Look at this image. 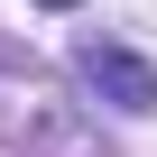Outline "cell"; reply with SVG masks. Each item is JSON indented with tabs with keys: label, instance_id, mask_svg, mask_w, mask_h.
<instances>
[{
	"label": "cell",
	"instance_id": "cell-1",
	"mask_svg": "<svg viewBox=\"0 0 157 157\" xmlns=\"http://www.w3.org/2000/svg\"><path fill=\"white\" fill-rule=\"evenodd\" d=\"M0 139L28 157H102V129L83 120V102L46 65H19V56H0Z\"/></svg>",
	"mask_w": 157,
	"mask_h": 157
},
{
	"label": "cell",
	"instance_id": "cell-2",
	"mask_svg": "<svg viewBox=\"0 0 157 157\" xmlns=\"http://www.w3.org/2000/svg\"><path fill=\"white\" fill-rule=\"evenodd\" d=\"M74 74H83L111 111H157V65L129 56V46H111V37H93L83 56H74Z\"/></svg>",
	"mask_w": 157,
	"mask_h": 157
},
{
	"label": "cell",
	"instance_id": "cell-3",
	"mask_svg": "<svg viewBox=\"0 0 157 157\" xmlns=\"http://www.w3.org/2000/svg\"><path fill=\"white\" fill-rule=\"evenodd\" d=\"M37 10H74V0H37Z\"/></svg>",
	"mask_w": 157,
	"mask_h": 157
}]
</instances>
